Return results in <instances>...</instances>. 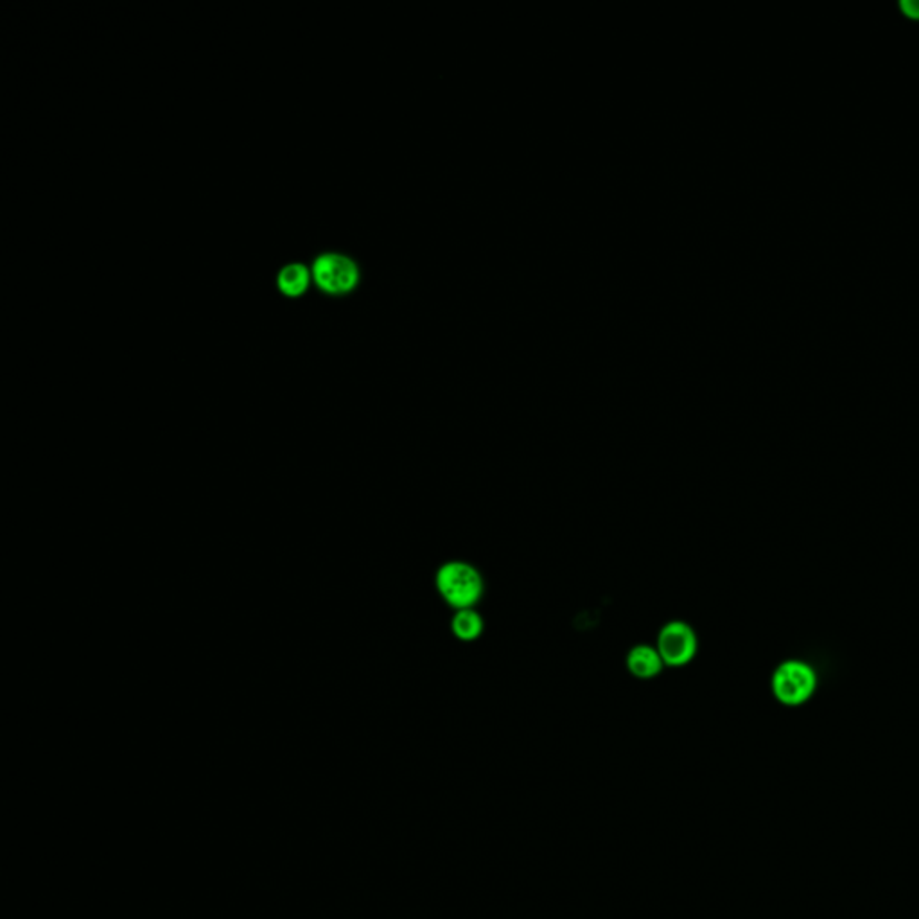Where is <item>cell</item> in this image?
<instances>
[{"mask_svg": "<svg viewBox=\"0 0 919 919\" xmlns=\"http://www.w3.org/2000/svg\"><path fill=\"white\" fill-rule=\"evenodd\" d=\"M435 587L442 600L453 609H473L484 598L485 580L473 564L447 561L436 569Z\"/></svg>", "mask_w": 919, "mask_h": 919, "instance_id": "obj_1", "label": "cell"}, {"mask_svg": "<svg viewBox=\"0 0 919 919\" xmlns=\"http://www.w3.org/2000/svg\"><path fill=\"white\" fill-rule=\"evenodd\" d=\"M817 680L814 666L799 659L781 663L772 674V695L785 706H801L816 694Z\"/></svg>", "mask_w": 919, "mask_h": 919, "instance_id": "obj_2", "label": "cell"}, {"mask_svg": "<svg viewBox=\"0 0 919 919\" xmlns=\"http://www.w3.org/2000/svg\"><path fill=\"white\" fill-rule=\"evenodd\" d=\"M656 648L666 666L683 668L699 653V638L691 625L683 619H670L657 633Z\"/></svg>", "mask_w": 919, "mask_h": 919, "instance_id": "obj_3", "label": "cell"}, {"mask_svg": "<svg viewBox=\"0 0 919 919\" xmlns=\"http://www.w3.org/2000/svg\"><path fill=\"white\" fill-rule=\"evenodd\" d=\"M311 273L320 290L327 291L331 295L347 293L360 281V267L354 263V259L339 252L320 254L313 263Z\"/></svg>", "mask_w": 919, "mask_h": 919, "instance_id": "obj_4", "label": "cell"}, {"mask_svg": "<svg viewBox=\"0 0 919 919\" xmlns=\"http://www.w3.org/2000/svg\"><path fill=\"white\" fill-rule=\"evenodd\" d=\"M625 666L629 670L630 676L636 679L648 680L662 674L665 668L662 654L657 653L656 645H647V643H639L634 645L625 657Z\"/></svg>", "mask_w": 919, "mask_h": 919, "instance_id": "obj_5", "label": "cell"}, {"mask_svg": "<svg viewBox=\"0 0 919 919\" xmlns=\"http://www.w3.org/2000/svg\"><path fill=\"white\" fill-rule=\"evenodd\" d=\"M485 619L478 610L460 609L451 618V633L456 639L464 643L476 642L484 634Z\"/></svg>", "mask_w": 919, "mask_h": 919, "instance_id": "obj_6", "label": "cell"}, {"mask_svg": "<svg viewBox=\"0 0 919 919\" xmlns=\"http://www.w3.org/2000/svg\"><path fill=\"white\" fill-rule=\"evenodd\" d=\"M311 282L310 267L302 263H290L279 270L277 286L290 296L301 295Z\"/></svg>", "mask_w": 919, "mask_h": 919, "instance_id": "obj_7", "label": "cell"}]
</instances>
